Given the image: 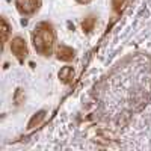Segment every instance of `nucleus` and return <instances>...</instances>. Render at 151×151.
<instances>
[{
    "instance_id": "9b49d317",
    "label": "nucleus",
    "mask_w": 151,
    "mask_h": 151,
    "mask_svg": "<svg viewBox=\"0 0 151 151\" xmlns=\"http://www.w3.org/2000/svg\"><path fill=\"white\" fill-rule=\"evenodd\" d=\"M77 2H80V3H88L89 0H77Z\"/></svg>"
},
{
    "instance_id": "f257e3e1",
    "label": "nucleus",
    "mask_w": 151,
    "mask_h": 151,
    "mask_svg": "<svg viewBox=\"0 0 151 151\" xmlns=\"http://www.w3.org/2000/svg\"><path fill=\"white\" fill-rule=\"evenodd\" d=\"M32 40H33V45H35L38 53H41L44 56H48L52 53L53 42H55V33H53V29L48 23L38 24L33 30Z\"/></svg>"
},
{
    "instance_id": "6e6552de",
    "label": "nucleus",
    "mask_w": 151,
    "mask_h": 151,
    "mask_svg": "<svg viewBox=\"0 0 151 151\" xmlns=\"http://www.w3.org/2000/svg\"><path fill=\"white\" fill-rule=\"evenodd\" d=\"M8 33H9V26H8L6 20H2V40H3V42H6V40H8Z\"/></svg>"
},
{
    "instance_id": "9d476101",
    "label": "nucleus",
    "mask_w": 151,
    "mask_h": 151,
    "mask_svg": "<svg viewBox=\"0 0 151 151\" xmlns=\"http://www.w3.org/2000/svg\"><path fill=\"white\" fill-rule=\"evenodd\" d=\"M21 97H23V91H21V89H17V94H15V103H17V104H20Z\"/></svg>"
},
{
    "instance_id": "0eeeda50",
    "label": "nucleus",
    "mask_w": 151,
    "mask_h": 151,
    "mask_svg": "<svg viewBox=\"0 0 151 151\" xmlns=\"http://www.w3.org/2000/svg\"><path fill=\"white\" fill-rule=\"evenodd\" d=\"M94 24H95V18L91 15V17L85 18V21H83V24H82V27H83L85 32H91V30L94 29Z\"/></svg>"
},
{
    "instance_id": "39448f33",
    "label": "nucleus",
    "mask_w": 151,
    "mask_h": 151,
    "mask_svg": "<svg viewBox=\"0 0 151 151\" xmlns=\"http://www.w3.org/2000/svg\"><path fill=\"white\" fill-rule=\"evenodd\" d=\"M73 76H74L73 67H64V68L59 71V79H60L62 82H65V83H68V82L73 79Z\"/></svg>"
},
{
    "instance_id": "423d86ee",
    "label": "nucleus",
    "mask_w": 151,
    "mask_h": 151,
    "mask_svg": "<svg viewBox=\"0 0 151 151\" xmlns=\"http://www.w3.org/2000/svg\"><path fill=\"white\" fill-rule=\"evenodd\" d=\"M44 115H45V112L44 110H41V112H38V113H35V116L30 119V122H29V129H33L35 125H38L41 121H42V118H44Z\"/></svg>"
},
{
    "instance_id": "7ed1b4c3",
    "label": "nucleus",
    "mask_w": 151,
    "mask_h": 151,
    "mask_svg": "<svg viewBox=\"0 0 151 151\" xmlns=\"http://www.w3.org/2000/svg\"><path fill=\"white\" fill-rule=\"evenodd\" d=\"M40 0H15V5L21 14H32L38 8Z\"/></svg>"
},
{
    "instance_id": "f03ea898",
    "label": "nucleus",
    "mask_w": 151,
    "mask_h": 151,
    "mask_svg": "<svg viewBox=\"0 0 151 151\" xmlns=\"http://www.w3.org/2000/svg\"><path fill=\"white\" fill-rule=\"evenodd\" d=\"M11 50H12V53H14L20 60H23L24 58H26V55H27L26 42H24V40H23V38H20V36H17V38H14V40H12V42H11Z\"/></svg>"
},
{
    "instance_id": "20e7f679",
    "label": "nucleus",
    "mask_w": 151,
    "mask_h": 151,
    "mask_svg": "<svg viewBox=\"0 0 151 151\" xmlns=\"http://www.w3.org/2000/svg\"><path fill=\"white\" fill-rule=\"evenodd\" d=\"M58 58L60 60H71L74 58V52H73V48L67 47V45H60L58 48Z\"/></svg>"
},
{
    "instance_id": "1a4fd4ad",
    "label": "nucleus",
    "mask_w": 151,
    "mask_h": 151,
    "mask_svg": "<svg viewBox=\"0 0 151 151\" xmlns=\"http://www.w3.org/2000/svg\"><path fill=\"white\" fill-rule=\"evenodd\" d=\"M113 3V8H115V11H121V6L124 3V0H112Z\"/></svg>"
}]
</instances>
